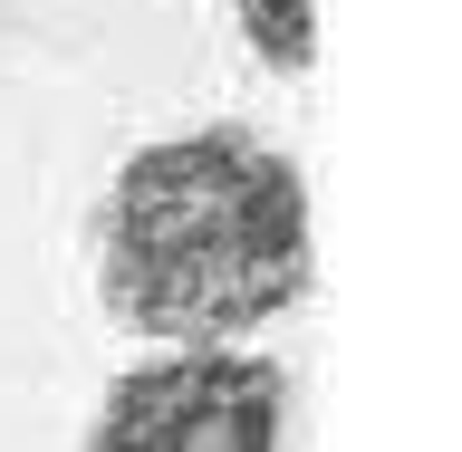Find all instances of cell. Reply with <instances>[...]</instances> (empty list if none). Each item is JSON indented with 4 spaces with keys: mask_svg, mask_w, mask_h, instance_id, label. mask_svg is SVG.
<instances>
[{
    "mask_svg": "<svg viewBox=\"0 0 462 452\" xmlns=\"http://www.w3.org/2000/svg\"><path fill=\"white\" fill-rule=\"evenodd\" d=\"M309 183L251 125L135 144L97 202L106 318L154 346H231L309 299Z\"/></svg>",
    "mask_w": 462,
    "mask_h": 452,
    "instance_id": "1",
    "label": "cell"
},
{
    "mask_svg": "<svg viewBox=\"0 0 462 452\" xmlns=\"http://www.w3.org/2000/svg\"><path fill=\"white\" fill-rule=\"evenodd\" d=\"M289 375L251 346H154L87 424V452H280Z\"/></svg>",
    "mask_w": 462,
    "mask_h": 452,
    "instance_id": "2",
    "label": "cell"
},
{
    "mask_svg": "<svg viewBox=\"0 0 462 452\" xmlns=\"http://www.w3.org/2000/svg\"><path fill=\"white\" fill-rule=\"evenodd\" d=\"M231 20H241L251 58H270L280 78H309V58H318V0H231Z\"/></svg>",
    "mask_w": 462,
    "mask_h": 452,
    "instance_id": "3",
    "label": "cell"
}]
</instances>
